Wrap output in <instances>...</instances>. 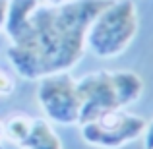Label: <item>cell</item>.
I'll list each match as a JSON object with an SVG mask.
<instances>
[{
	"label": "cell",
	"mask_w": 153,
	"mask_h": 149,
	"mask_svg": "<svg viewBox=\"0 0 153 149\" xmlns=\"http://www.w3.org/2000/svg\"><path fill=\"white\" fill-rule=\"evenodd\" d=\"M18 149H62L58 134L47 118H33L27 136L16 145Z\"/></svg>",
	"instance_id": "6"
},
{
	"label": "cell",
	"mask_w": 153,
	"mask_h": 149,
	"mask_svg": "<svg viewBox=\"0 0 153 149\" xmlns=\"http://www.w3.org/2000/svg\"><path fill=\"white\" fill-rule=\"evenodd\" d=\"M147 120L124 108L105 112L91 122L79 124V132L85 143L101 149H118L134 139L142 138Z\"/></svg>",
	"instance_id": "5"
},
{
	"label": "cell",
	"mask_w": 153,
	"mask_h": 149,
	"mask_svg": "<svg viewBox=\"0 0 153 149\" xmlns=\"http://www.w3.org/2000/svg\"><path fill=\"white\" fill-rule=\"evenodd\" d=\"M0 149H2V145H0Z\"/></svg>",
	"instance_id": "12"
},
{
	"label": "cell",
	"mask_w": 153,
	"mask_h": 149,
	"mask_svg": "<svg viewBox=\"0 0 153 149\" xmlns=\"http://www.w3.org/2000/svg\"><path fill=\"white\" fill-rule=\"evenodd\" d=\"M112 0H70L52 8L39 4L25 29L10 41L6 56L18 76L41 79L70 72L82 60L91 21Z\"/></svg>",
	"instance_id": "1"
},
{
	"label": "cell",
	"mask_w": 153,
	"mask_h": 149,
	"mask_svg": "<svg viewBox=\"0 0 153 149\" xmlns=\"http://www.w3.org/2000/svg\"><path fill=\"white\" fill-rule=\"evenodd\" d=\"M142 138H143V149H153V120L147 122Z\"/></svg>",
	"instance_id": "9"
},
{
	"label": "cell",
	"mask_w": 153,
	"mask_h": 149,
	"mask_svg": "<svg viewBox=\"0 0 153 149\" xmlns=\"http://www.w3.org/2000/svg\"><path fill=\"white\" fill-rule=\"evenodd\" d=\"M6 14H8V0H0V31H4Z\"/></svg>",
	"instance_id": "10"
},
{
	"label": "cell",
	"mask_w": 153,
	"mask_h": 149,
	"mask_svg": "<svg viewBox=\"0 0 153 149\" xmlns=\"http://www.w3.org/2000/svg\"><path fill=\"white\" fill-rule=\"evenodd\" d=\"M39 4H41V0H8V14H6L4 31H6L10 41H14L25 29L31 14L35 12V8Z\"/></svg>",
	"instance_id": "7"
},
{
	"label": "cell",
	"mask_w": 153,
	"mask_h": 149,
	"mask_svg": "<svg viewBox=\"0 0 153 149\" xmlns=\"http://www.w3.org/2000/svg\"><path fill=\"white\" fill-rule=\"evenodd\" d=\"M66 2L70 0H45V6H52V8H58V6H64Z\"/></svg>",
	"instance_id": "11"
},
{
	"label": "cell",
	"mask_w": 153,
	"mask_h": 149,
	"mask_svg": "<svg viewBox=\"0 0 153 149\" xmlns=\"http://www.w3.org/2000/svg\"><path fill=\"white\" fill-rule=\"evenodd\" d=\"M37 103L49 122L62 126L79 124L78 79L70 72H56L39 79Z\"/></svg>",
	"instance_id": "4"
},
{
	"label": "cell",
	"mask_w": 153,
	"mask_h": 149,
	"mask_svg": "<svg viewBox=\"0 0 153 149\" xmlns=\"http://www.w3.org/2000/svg\"><path fill=\"white\" fill-rule=\"evenodd\" d=\"M14 87H16V82H14V78H12V74L0 70V97L12 95Z\"/></svg>",
	"instance_id": "8"
},
{
	"label": "cell",
	"mask_w": 153,
	"mask_h": 149,
	"mask_svg": "<svg viewBox=\"0 0 153 149\" xmlns=\"http://www.w3.org/2000/svg\"><path fill=\"white\" fill-rule=\"evenodd\" d=\"M138 8L132 0H112L91 21L85 47L97 58H114L130 47L138 35Z\"/></svg>",
	"instance_id": "3"
},
{
	"label": "cell",
	"mask_w": 153,
	"mask_h": 149,
	"mask_svg": "<svg viewBox=\"0 0 153 149\" xmlns=\"http://www.w3.org/2000/svg\"><path fill=\"white\" fill-rule=\"evenodd\" d=\"M143 93V82L128 70H99L78 79L79 124L91 122L105 112L126 108Z\"/></svg>",
	"instance_id": "2"
}]
</instances>
